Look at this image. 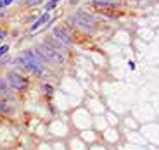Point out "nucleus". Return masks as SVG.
Segmentation results:
<instances>
[{
  "label": "nucleus",
  "mask_w": 159,
  "mask_h": 150,
  "mask_svg": "<svg viewBox=\"0 0 159 150\" xmlns=\"http://www.w3.org/2000/svg\"><path fill=\"white\" fill-rule=\"evenodd\" d=\"M7 81L14 90H23V88H26V85H28V81H26L23 76H19L17 73H11L9 78H7Z\"/></svg>",
  "instance_id": "obj_3"
},
{
  "label": "nucleus",
  "mask_w": 159,
  "mask_h": 150,
  "mask_svg": "<svg viewBox=\"0 0 159 150\" xmlns=\"http://www.w3.org/2000/svg\"><path fill=\"white\" fill-rule=\"evenodd\" d=\"M97 4H106V2H111V0H95Z\"/></svg>",
  "instance_id": "obj_13"
},
{
  "label": "nucleus",
  "mask_w": 159,
  "mask_h": 150,
  "mask_svg": "<svg viewBox=\"0 0 159 150\" xmlns=\"http://www.w3.org/2000/svg\"><path fill=\"white\" fill-rule=\"evenodd\" d=\"M48 19H50V16H48L47 12H45V14H42V17H40L38 21H35V23L31 24V31H36V29H38L40 26H42V24H45V23H47Z\"/></svg>",
  "instance_id": "obj_6"
},
{
  "label": "nucleus",
  "mask_w": 159,
  "mask_h": 150,
  "mask_svg": "<svg viewBox=\"0 0 159 150\" xmlns=\"http://www.w3.org/2000/svg\"><path fill=\"white\" fill-rule=\"evenodd\" d=\"M7 85H9V81H5V79L0 78V93H4V91L7 90Z\"/></svg>",
  "instance_id": "obj_8"
},
{
  "label": "nucleus",
  "mask_w": 159,
  "mask_h": 150,
  "mask_svg": "<svg viewBox=\"0 0 159 150\" xmlns=\"http://www.w3.org/2000/svg\"><path fill=\"white\" fill-rule=\"evenodd\" d=\"M52 35L56 36L61 43H64V45H69V43H71V36H69L68 33H66V29H62V28H56Z\"/></svg>",
  "instance_id": "obj_5"
},
{
  "label": "nucleus",
  "mask_w": 159,
  "mask_h": 150,
  "mask_svg": "<svg viewBox=\"0 0 159 150\" xmlns=\"http://www.w3.org/2000/svg\"><path fill=\"white\" fill-rule=\"evenodd\" d=\"M12 2H14V0H2L0 5H9V4H12Z\"/></svg>",
  "instance_id": "obj_11"
},
{
  "label": "nucleus",
  "mask_w": 159,
  "mask_h": 150,
  "mask_svg": "<svg viewBox=\"0 0 159 150\" xmlns=\"http://www.w3.org/2000/svg\"><path fill=\"white\" fill-rule=\"evenodd\" d=\"M47 42H48L47 45H48V47H52L54 50H61V48H62V45H64V43H61V42H59V40H57L54 35H52V36H48V40H47Z\"/></svg>",
  "instance_id": "obj_7"
},
{
  "label": "nucleus",
  "mask_w": 159,
  "mask_h": 150,
  "mask_svg": "<svg viewBox=\"0 0 159 150\" xmlns=\"http://www.w3.org/2000/svg\"><path fill=\"white\" fill-rule=\"evenodd\" d=\"M56 5H57V0H50V2L47 4V11H50V9H54Z\"/></svg>",
  "instance_id": "obj_9"
},
{
  "label": "nucleus",
  "mask_w": 159,
  "mask_h": 150,
  "mask_svg": "<svg viewBox=\"0 0 159 150\" xmlns=\"http://www.w3.org/2000/svg\"><path fill=\"white\" fill-rule=\"evenodd\" d=\"M4 36H5V31L4 29H0V38H4Z\"/></svg>",
  "instance_id": "obj_14"
},
{
  "label": "nucleus",
  "mask_w": 159,
  "mask_h": 150,
  "mask_svg": "<svg viewBox=\"0 0 159 150\" xmlns=\"http://www.w3.org/2000/svg\"><path fill=\"white\" fill-rule=\"evenodd\" d=\"M7 50H9V45H2L0 47V57L4 55V54H7Z\"/></svg>",
  "instance_id": "obj_10"
},
{
  "label": "nucleus",
  "mask_w": 159,
  "mask_h": 150,
  "mask_svg": "<svg viewBox=\"0 0 159 150\" xmlns=\"http://www.w3.org/2000/svg\"><path fill=\"white\" fill-rule=\"evenodd\" d=\"M35 54L42 59V62H54V64H62L64 62V55L59 50H54L48 45H38L35 48Z\"/></svg>",
  "instance_id": "obj_1"
},
{
  "label": "nucleus",
  "mask_w": 159,
  "mask_h": 150,
  "mask_svg": "<svg viewBox=\"0 0 159 150\" xmlns=\"http://www.w3.org/2000/svg\"><path fill=\"white\" fill-rule=\"evenodd\" d=\"M40 0H28V5H36Z\"/></svg>",
  "instance_id": "obj_12"
},
{
  "label": "nucleus",
  "mask_w": 159,
  "mask_h": 150,
  "mask_svg": "<svg viewBox=\"0 0 159 150\" xmlns=\"http://www.w3.org/2000/svg\"><path fill=\"white\" fill-rule=\"evenodd\" d=\"M2 16H4V14H2V12H0V17H2Z\"/></svg>",
  "instance_id": "obj_15"
},
{
  "label": "nucleus",
  "mask_w": 159,
  "mask_h": 150,
  "mask_svg": "<svg viewBox=\"0 0 159 150\" xmlns=\"http://www.w3.org/2000/svg\"><path fill=\"white\" fill-rule=\"evenodd\" d=\"M19 62L24 67H28L30 71H33L35 74L42 76L43 74V66H42V59L35 55V50H28L24 52L23 57H19Z\"/></svg>",
  "instance_id": "obj_2"
},
{
  "label": "nucleus",
  "mask_w": 159,
  "mask_h": 150,
  "mask_svg": "<svg viewBox=\"0 0 159 150\" xmlns=\"http://www.w3.org/2000/svg\"><path fill=\"white\" fill-rule=\"evenodd\" d=\"M76 23H78L81 28L90 29V26L93 24V16H90V14H85V12H78V16H76Z\"/></svg>",
  "instance_id": "obj_4"
}]
</instances>
